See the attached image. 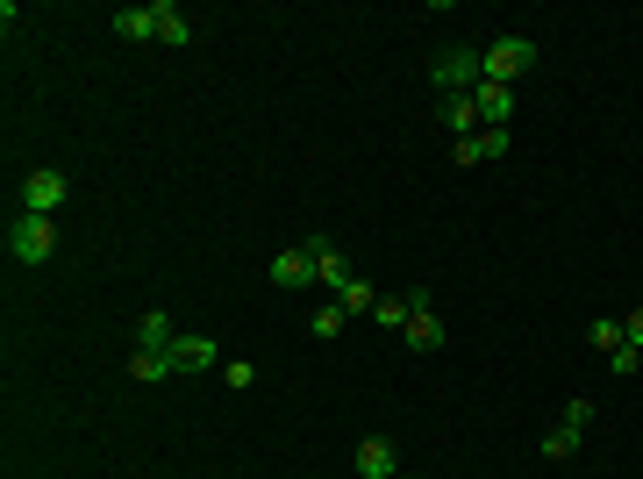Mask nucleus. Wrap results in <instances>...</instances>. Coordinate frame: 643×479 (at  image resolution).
Returning <instances> with one entry per match:
<instances>
[{"label": "nucleus", "mask_w": 643, "mask_h": 479, "mask_svg": "<svg viewBox=\"0 0 643 479\" xmlns=\"http://www.w3.org/2000/svg\"><path fill=\"white\" fill-rule=\"evenodd\" d=\"M479 79H487V51H472V43H451V51H437V86H443V101H457V93H479Z\"/></svg>", "instance_id": "1"}, {"label": "nucleus", "mask_w": 643, "mask_h": 479, "mask_svg": "<svg viewBox=\"0 0 643 479\" xmlns=\"http://www.w3.org/2000/svg\"><path fill=\"white\" fill-rule=\"evenodd\" d=\"M8 251H15V265H43L58 251V223L51 215H15L8 223Z\"/></svg>", "instance_id": "2"}, {"label": "nucleus", "mask_w": 643, "mask_h": 479, "mask_svg": "<svg viewBox=\"0 0 643 479\" xmlns=\"http://www.w3.org/2000/svg\"><path fill=\"white\" fill-rule=\"evenodd\" d=\"M72 201V179L58 165H43V172H29L22 179V215H58V207Z\"/></svg>", "instance_id": "3"}, {"label": "nucleus", "mask_w": 643, "mask_h": 479, "mask_svg": "<svg viewBox=\"0 0 643 479\" xmlns=\"http://www.w3.org/2000/svg\"><path fill=\"white\" fill-rule=\"evenodd\" d=\"M529 65H537V43H529V36H501V43H487V79L493 86H515Z\"/></svg>", "instance_id": "4"}, {"label": "nucleus", "mask_w": 643, "mask_h": 479, "mask_svg": "<svg viewBox=\"0 0 643 479\" xmlns=\"http://www.w3.org/2000/svg\"><path fill=\"white\" fill-rule=\"evenodd\" d=\"M315 279H322V257H315V237H307V243H293V251H279V257H272V287H315Z\"/></svg>", "instance_id": "5"}, {"label": "nucleus", "mask_w": 643, "mask_h": 479, "mask_svg": "<svg viewBox=\"0 0 643 479\" xmlns=\"http://www.w3.org/2000/svg\"><path fill=\"white\" fill-rule=\"evenodd\" d=\"M165 365H172V373H215V365H222V343L215 337H187V329H179V343H172V351H165Z\"/></svg>", "instance_id": "6"}, {"label": "nucleus", "mask_w": 643, "mask_h": 479, "mask_svg": "<svg viewBox=\"0 0 643 479\" xmlns=\"http://www.w3.org/2000/svg\"><path fill=\"white\" fill-rule=\"evenodd\" d=\"M357 479H401V451L387 437H365L357 444Z\"/></svg>", "instance_id": "7"}, {"label": "nucleus", "mask_w": 643, "mask_h": 479, "mask_svg": "<svg viewBox=\"0 0 643 479\" xmlns=\"http://www.w3.org/2000/svg\"><path fill=\"white\" fill-rule=\"evenodd\" d=\"M457 165H493V157H508V129H479V137H457Z\"/></svg>", "instance_id": "8"}, {"label": "nucleus", "mask_w": 643, "mask_h": 479, "mask_svg": "<svg viewBox=\"0 0 643 479\" xmlns=\"http://www.w3.org/2000/svg\"><path fill=\"white\" fill-rule=\"evenodd\" d=\"M172 343H179V329H172L165 308H143V315H136V351H157V358H165Z\"/></svg>", "instance_id": "9"}, {"label": "nucleus", "mask_w": 643, "mask_h": 479, "mask_svg": "<svg viewBox=\"0 0 643 479\" xmlns=\"http://www.w3.org/2000/svg\"><path fill=\"white\" fill-rule=\"evenodd\" d=\"M151 15H157V43H172V51H187L193 43V22L179 0H151Z\"/></svg>", "instance_id": "10"}, {"label": "nucleus", "mask_w": 643, "mask_h": 479, "mask_svg": "<svg viewBox=\"0 0 643 479\" xmlns=\"http://www.w3.org/2000/svg\"><path fill=\"white\" fill-rule=\"evenodd\" d=\"M479 122H487V129H508V115H515V86H493V79H479Z\"/></svg>", "instance_id": "11"}, {"label": "nucleus", "mask_w": 643, "mask_h": 479, "mask_svg": "<svg viewBox=\"0 0 643 479\" xmlns=\"http://www.w3.org/2000/svg\"><path fill=\"white\" fill-rule=\"evenodd\" d=\"M401 337H407V351H443V323H437V308H415Z\"/></svg>", "instance_id": "12"}, {"label": "nucleus", "mask_w": 643, "mask_h": 479, "mask_svg": "<svg viewBox=\"0 0 643 479\" xmlns=\"http://www.w3.org/2000/svg\"><path fill=\"white\" fill-rule=\"evenodd\" d=\"M315 257H322V287H337V293H343V287L357 279V273H351V257H343L329 237H315Z\"/></svg>", "instance_id": "13"}, {"label": "nucleus", "mask_w": 643, "mask_h": 479, "mask_svg": "<svg viewBox=\"0 0 643 479\" xmlns=\"http://www.w3.org/2000/svg\"><path fill=\"white\" fill-rule=\"evenodd\" d=\"M115 36H122V43H151V36H157V15H151V8H122V15H115Z\"/></svg>", "instance_id": "14"}, {"label": "nucleus", "mask_w": 643, "mask_h": 479, "mask_svg": "<svg viewBox=\"0 0 643 479\" xmlns=\"http://www.w3.org/2000/svg\"><path fill=\"white\" fill-rule=\"evenodd\" d=\"M443 122H451L457 137H479V129H487V122H479V101H472V93H457V101H443Z\"/></svg>", "instance_id": "15"}, {"label": "nucleus", "mask_w": 643, "mask_h": 479, "mask_svg": "<svg viewBox=\"0 0 643 479\" xmlns=\"http://www.w3.org/2000/svg\"><path fill=\"white\" fill-rule=\"evenodd\" d=\"M165 373H172V365L157 358V351H129V379H136V387H157Z\"/></svg>", "instance_id": "16"}, {"label": "nucleus", "mask_w": 643, "mask_h": 479, "mask_svg": "<svg viewBox=\"0 0 643 479\" xmlns=\"http://www.w3.org/2000/svg\"><path fill=\"white\" fill-rule=\"evenodd\" d=\"M337 308H343V315H373V308H379V293L365 287V279H351V287L337 293Z\"/></svg>", "instance_id": "17"}, {"label": "nucleus", "mask_w": 643, "mask_h": 479, "mask_svg": "<svg viewBox=\"0 0 643 479\" xmlns=\"http://www.w3.org/2000/svg\"><path fill=\"white\" fill-rule=\"evenodd\" d=\"M379 323H387V329H407V315H415V301H407V293H379Z\"/></svg>", "instance_id": "18"}, {"label": "nucleus", "mask_w": 643, "mask_h": 479, "mask_svg": "<svg viewBox=\"0 0 643 479\" xmlns=\"http://www.w3.org/2000/svg\"><path fill=\"white\" fill-rule=\"evenodd\" d=\"M572 451H579V437H572V429H551V437H543V458H551V465H565Z\"/></svg>", "instance_id": "19"}, {"label": "nucleus", "mask_w": 643, "mask_h": 479, "mask_svg": "<svg viewBox=\"0 0 643 479\" xmlns=\"http://www.w3.org/2000/svg\"><path fill=\"white\" fill-rule=\"evenodd\" d=\"M222 379H229L237 394H251V387H257V365L251 358H229V365H222Z\"/></svg>", "instance_id": "20"}, {"label": "nucleus", "mask_w": 643, "mask_h": 479, "mask_svg": "<svg viewBox=\"0 0 643 479\" xmlns=\"http://www.w3.org/2000/svg\"><path fill=\"white\" fill-rule=\"evenodd\" d=\"M636 365H643V351H636V343H615V351H608V373H636Z\"/></svg>", "instance_id": "21"}, {"label": "nucleus", "mask_w": 643, "mask_h": 479, "mask_svg": "<svg viewBox=\"0 0 643 479\" xmlns=\"http://www.w3.org/2000/svg\"><path fill=\"white\" fill-rule=\"evenodd\" d=\"M587 423H593V401H565V423H558V429H572V437H587Z\"/></svg>", "instance_id": "22"}, {"label": "nucleus", "mask_w": 643, "mask_h": 479, "mask_svg": "<svg viewBox=\"0 0 643 479\" xmlns=\"http://www.w3.org/2000/svg\"><path fill=\"white\" fill-rule=\"evenodd\" d=\"M587 337H593V351H601V358H608L615 343H622V323H593V329H587Z\"/></svg>", "instance_id": "23"}, {"label": "nucleus", "mask_w": 643, "mask_h": 479, "mask_svg": "<svg viewBox=\"0 0 643 479\" xmlns=\"http://www.w3.org/2000/svg\"><path fill=\"white\" fill-rule=\"evenodd\" d=\"M343 323H351V315H343V308H315V337H337Z\"/></svg>", "instance_id": "24"}, {"label": "nucleus", "mask_w": 643, "mask_h": 479, "mask_svg": "<svg viewBox=\"0 0 643 479\" xmlns=\"http://www.w3.org/2000/svg\"><path fill=\"white\" fill-rule=\"evenodd\" d=\"M622 343H636V351H643V308H629V315H622Z\"/></svg>", "instance_id": "25"}]
</instances>
